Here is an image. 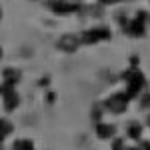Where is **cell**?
<instances>
[{"mask_svg": "<svg viewBox=\"0 0 150 150\" xmlns=\"http://www.w3.org/2000/svg\"><path fill=\"white\" fill-rule=\"evenodd\" d=\"M12 150H34V142L28 138H18V140H14Z\"/></svg>", "mask_w": 150, "mask_h": 150, "instance_id": "8fae6325", "label": "cell"}, {"mask_svg": "<svg viewBox=\"0 0 150 150\" xmlns=\"http://www.w3.org/2000/svg\"><path fill=\"white\" fill-rule=\"evenodd\" d=\"M128 100L126 94L124 92H114L112 96H108L106 98V102H104V108L108 110V112H114V114H122L124 110L128 108Z\"/></svg>", "mask_w": 150, "mask_h": 150, "instance_id": "5b68a950", "label": "cell"}, {"mask_svg": "<svg viewBox=\"0 0 150 150\" xmlns=\"http://www.w3.org/2000/svg\"><path fill=\"white\" fill-rule=\"evenodd\" d=\"M146 124H148V126H150V116H148V120H146Z\"/></svg>", "mask_w": 150, "mask_h": 150, "instance_id": "e0dca14e", "label": "cell"}, {"mask_svg": "<svg viewBox=\"0 0 150 150\" xmlns=\"http://www.w3.org/2000/svg\"><path fill=\"white\" fill-rule=\"evenodd\" d=\"M50 8H52V12L58 14V16H66V14L76 12L80 6H78V4H70L68 0H52V2H50Z\"/></svg>", "mask_w": 150, "mask_h": 150, "instance_id": "52a82bcc", "label": "cell"}, {"mask_svg": "<svg viewBox=\"0 0 150 150\" xmlns=\"http://www.w3.org/2000/svg\"><path fill=\"white\" fill-rule=\"evenodd\" d=\"M96 136L98 138H102V140H106V138H112L114 136V132H116V126L114 124H108V122H96Z\"/></svg>", "mask_w": 150, "mask_h": 150, "instance_id": "ba28073f", "label": "cell"}, {"mask_svg": "<svg viewBox=\"0 0 150 150\" xmlns=\"http://www.w3.org/2000/svg\"><path fill=\"white\" fill-rule=\"evenodd\" d=\"M126 132H128V138L138 140L140 134H142V124H138V122H130L128 128H126Z\"/></svg>", "mask_w": 150, "mask_h": 150, "instance_id": "7c38bea8", "label": "cell"}, {"mask_svg": "<svg viewBox=\"0 0 150 150\" xmlns=\"http://www.w3.org/2000/svg\"><path fill=\"white\" fill-rule=\"evenodd\" d=\"M0 96H2V102H4V108L6 112H12L20 106V96L16 92V86H10L6 82L0 84Z\"/></svg>", "mask_w": 150, "mask_h": 150, "instance_id": "277c9868", "label": "cell"}, {"mask_svg": "<svg viewBox=\"0 0 150 150\" xmlns=\"http://www.w3.org/2000/svg\"><path fill=\"white\" fill-rule=\"evenodd\" d=\"M146 20H148V14L144 10H138V14L132 18V20H122V28H124V34L132 36V38H140L146 32Z\"/></svg>", "mask_w": 150, "mask_h": 150, "instance_id": "7a4b0ae2", "label": "cell"}, {"mask_svg": "<svg viewBox=\"0 0 150 150\" xmlns=\"http://www.w3.org/2000/svg\"><path fill=\"white\" fill-rule=\"evenodd\" d=\"M140 106L142 108H150V92H144V96L140 98Z\"/></svg>", "mask_w": 150, "mask_h": 150, "instance_id": "4fadbf2b", "label": "cell"}, {"mask_svg": "<svg viewBox=\"0 0 150 150\" xmlns=\"http://www.w3.org/2000/svg\"><path fill=\"white\" fill-rule=\"evenodd\" d=\"M0 20H2V8H0Z\"/></svg>", "mask_w": 150, "mask_h": 150, "instance_id": "ac0fdd59", "label": "cell"}, {"mask_svg": "<svg viewBox=\"0 0 150 150\" xmlns=\"http://www.w3.org/2000/svg\"><path fill=\"white\" fill-rule=\"evenodd\" d=\"M100 4H104V6H112V4H118L120 0H98Z\"/></svg>", "mask_w": 150, "mask_h": 150, "instance_id": "9a60e30c", "label": "cell"}, {"mask_svg": "<svg viewBox=\"0 0 150 150\" xmlns=\"http://www.w3.org/2000/svg\"><path fill=\"white\" fill-rule=\"evenodd\" d=\"M122 78L126 80V90H124V94H126L128 100L136 98L140 94V90L144 88V84H146V78H144V74L138 68H128L122 74Z\"/></svg>", "mask_w": 150, "mask_h": 150, "instance_id": "6da1fadb", "label": "cell"}, {"mask_svg": "<svg viewBox=\"0 0 150 150\" xmlns=\"http://www.w3.org/2000/svg\"><path fill=\"white\" fill-rule=\"evenodd\" d=\"M18 80H20V70L4 68V72H2V82H6V84H10V86H16Z\"/></svg>", "mask_w": 150, "mask_h": 150, "instance_id": "9c48e42d", "label": "cell"}, {"mask_svg": "<svg viewBox=\"0 0 150 150\" xmlns=\"http://www.w3.org/2000/svg\"><path fill=\"white\" fill-rule=\"evenodd\" d=\"M112 150H124V142H122L120 138H116L114 144H112Z\"/></svg>", "mask_w": 150, "mask_h": 150, "instance_id": "5bb4252c", "label": "cell"}, {"mask_svg": "<svg viewBox=\"0 0 150 150\" xmlns=\"http://www.w3.org/2000/svg\"><path fill=\"white\" fill-rule=\"evenodd\" d=\"M80 44H82V42H80V36H76V34H64V36H60V38H58V42H56L58 50L68 52V54L76 52Z\"/></svg>", "mask_w": 150, "mask_h": 150, "instance_id": "8992f818", "label": "cell"}, {"mask_svg": "<svg viewBox=\"0 0 150 150\" xmlns=\"http://www.w3.org/2000/svg\"><path fill=\"white\" fill-rule=\"evenodd\" d=\"M52 100H54V94H52V92L46 94V102H52Z\"/></svg>", "mask_w": 150, "mask_h": 150, "instance_id": "2e32d148", "label": "cell"}, {"mask_svg": "<svg viewBox=\"0 0 150 150\" xmlns=\"http://www.w3.org/2000/svg\"><path fill=\"white\" fill-rule=\"evenodd\" d=\"M112 38V32L110 28L106 26H96V28H88L80 34V42L82 44H98V42H104V40H110Z\"/></svg>", "mask_w": 150, "mask_h": 150, "instance_id": "3957f363", "label": "cell"}, {"mask_svg": "<svg viewBox=\"0 0 150 150\" xmlns=\"http://www.w3.org/2000/svg\"><path fill=\"white\" fill-rule=\"evenodd\" d=\"M12 134V122L6 118H0V144Z\"/></svg>", "mask_w": 150, "mask_h": 150, "instance_id": "30bf717a", "label": "cell"}, {"mask_svg": "<svg viewBox=\"0 0 150 150\" xmlns=\"http://www.w3.org/2000/svg\"><path fill=\"white\" fill-rule=\"evenodd\" d=\"M0 58H2V48H0Z\"/></svg>", "mask_w": 150, "mask_h": 150, "instance_id": "d6986e66", "label": "cell"}]
</instances>
